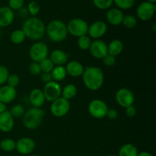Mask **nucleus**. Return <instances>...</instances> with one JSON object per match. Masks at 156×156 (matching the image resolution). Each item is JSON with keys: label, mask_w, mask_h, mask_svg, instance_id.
<instances>
[{"label": "nucleus", "mask_w": 156, "mask_h": 156, "mask_svg": "<svg viewBox=\"0 0 156 156\" xmlns=\"http://www.w3.org/2000/svg\"><path fill=\"white\" fill-rule=\"evenodd\" d=\"M123 12L118 8H111L108 9L106 13V19L109 24L114 26H118L122 24L123 21Z\"/></svg>", "instance_id": "obj_15"}, {"label": "nucleus", "mask_w": 156, "mask_h": 156, "mask_svg": "<svg viewBox=\"0 0 156 156\" xmlns=\"http://www.w3.org/2000/svg\"><path fill=\"white\" fill-rule=\"evenodd\" d=\"M67 75L72 77H79L82 76L85 70V67L81 62L76 60L69 61L65 66Z\"/></svg>", "instance_id": "obj_20"}, {"label": "nucleus", "mask_w": 156, "mask_h": 156, "mask_svg": "<svg viewBox=\"0 0 156 156\" xmlns=\"http://www.w3.org/2000/svg\"><path fill=\"white\" fill-rule=\"evenodd\" d=\"M49 59L52 61L54 66H62L68 62L69 55L62 50H55L51 52Z\"/></svg>", "instance_id": "obj_21"}, {"label": "nucleus", "mask_w": 156, "mask_h": 156, "mask_svg": "<svg viewBox=\"0 0 156 156\" xmlns=\"http://www.w3.org/2000/svg\"><path fill=\"white\" fill-rule=\"evenodd\" d=\"M138 149L132 143H126L120 147L118 156H137Z\"/></svg>", "instance_id": "obj_23"}, {"label": "nucleus", "mask_w": 156, "mask_h": 156, "mask_svg": "<svg viewBox=\"0 0 156 156\" xmlns=\"http://www.w3.org/2000/svg\"><path fill=\"white\" fill-rule=\"evenodd\" d=\"M16 95V88L9 86L8 85H2L0 88V101L5 105L13 101Z\"/></svg>", "instance_id": "obj_18"}, {"label": "nucleus", "mask_w": 156, "mask_h": 156, "mask_svg": "<svg viewBox=\"0 0 156 156\" xmlns=\"http://www.w3.org/2000/svg\"><path fill=\"white\" fill-rule=\"evenodd\" d=\"M122 24L126 28H133L136 26L137 19L135 16L132 15H124L123 21H122Z\"/></svg>", "instance_id": "obj_29"}, {"label": "nucleus", "mask_w": 156, "mask_h": 156, "mask_svg": "<svg viewBox=\"0 0 156 156\" xmlns=\"http://www.w3.org/2000/svg\"><path fill=\"white\" fill-rule=\"evenodd\" d=\"M41 79L43 82L44 83H47V82L52 81V76L50 73H42L41 74Z\"/></svg>", "instance_id": "obj_41"}, {"label": "nucleus", "mask_w": 156, "mask_h": 156, "mask_svg": "<svg viewBox=\"0 0 156 156\" xmlns=\"http://www.w3.org/2000/svg\"><path fill=\"white\" fill-rule=\"evenodd\" d=\"M113 3H114L113 0H93L94 5L101 10H108L111 9Z\"/></svg>", "instance_id": "obj_30"}, {"label": "nucleus", "mask_w": 156, "mask_h": 156, "mask_svg": "<svg viewBox=\"0 0 156 156\" xmlns=\"http://www.w3.org/2000/svg\"><path fill=\"white\" fill-rule=\"evenodd\" d=\"M50 110L52 115L54 116L55 117L60 118L65 117L70 110L69 101L59 97V98L51 102Z\"/></svg>", "instance_id": "obj_7"}, {"label": "nucleus", "mask_w": 156, "mask_h": 156, "mask_svg": "<svg viewBox=\"0 0 156 156\" xmlns=\"http://www.w3.org/2000/svg\"><path fill=\"white\" fill-rule=\"evenodd\" d=\"M10 113L14 118L15 117L18 118V117H23L25 111H24V108L21 105H15L10 110Z\"/></svg>", "instance_id": "obj_33"}, {"label": "nucleus", "mask_w": 156, "mask_h": 156, "mask_svg": "<svg viewBox=\"0 0 156 156\" xmlns=\"http://www.w3.org/2000/svg\"><path fill=\"white\" fill-rule=\"evenodd\" d=\"M45 111L42 108H30L24 114L22 123L28 129H35L39 127L43 123Z\"/></svg>", "instance_id": "obj_4"}, {"label": "nucleus", "mask_w": 156, "mask_h": 156, "mask_svg": "<svg viewBox=\"0 0 156 156\" xmlns=\"http://www.w3.org/2000/svg\"><path fill=\"white\" fill-rule=\"evenodd\" d=\"M26 37L21 29L15 30L10 35V40L13 44H21L25 41Z\"/></svg>", "instance_id": "obj_27"}, {"label": "nucleus", "mask_w": 156, "mask_h": 156, "mask_svg": "<svg viewBox=\"0 0 156 156\" xmlns=\"http://www.w3.org/2000/svg\"><path fill=\"white\" fill-rule=\"evenodd\" d=\"M24 4V0H9V7L12 10H20Z\"/></svg>", "instance_id": "obj_37"}, {"label": "nucleus", "mask_w": 156, "mask_h": 156, "mask_svg": "<svg viewBox=\"0 0 156 156\" xmlns=\"http://www.w3.org/2000/svg\"><path fill=\"white\" fill-rule=\"evenodd\" d=\"M50 73H51L53 81H55L56 82L64 80L67 76L65 66H54V68H53V69L52 70Z\"/></svg>", "instance_id": "obj_24"}, {"label": "nucleus", "mask_w": 156, "mask_h": 156, "mask_svg": "<svg viewBox=\"0 0 156 156\" xmlns=\"http://www.w3.org/2000/svg\"><path fill=\"white\" fill-rule=\"evenodd\" d=\"M89 52L95 59H101L108 55V44L101 40H94L91 41Z\"/></svg>", "instance_id": "obj_13"}, {"label": "nucleus", "mask_w": 156, "mask_h": 156, "mask_svg": "<svg viewBox=\"0 0 156 156\" xmlns=\"http://www.w3.org/2000/svg\"><path fill=\"white\" fill-rule=\"evenodd\" d=\"M123 50V44L120 40L114 39L111 41L108 45V54L116 56L121 54Z\"/></svg>", "instance_id": "obj_22"}, {"label": "nucleus", "mask_w": 156, "mask_h": 156, "mask_svg": "<svg viewBox=\"0 0 156 156\" xmlns=\"http://www.w3.org/2000/svg\"><path fill=\"white\" fill-rule=\"evenodd\" d=\"M5 111H6V105H5V104L2 103V102L0 101V114Z\"/></svg>", "instance_id": "obj_43"}, {"label": "nucleus", "mask_w": 156, "mask_h": 156, "mask_svg": "<svg viewBox=\"0 0 156 156\" xmlns=\"http://www.w3.org/2000/svg\"><path fill=\"white\" fill-rule=\"evenodd\" d=\"M103 62L106 66L108 67H111L114 66L116 63V59L114 56H111V55L108 54L106 56L103 58Z\"/></svg>", "instance_id": "obj_39"}, {"label": "nucleus", "mask_w": 156, "mask_h": 156, "mask_svg": "<svg viewBox=\"0 0 156 156\" xmlns=\"http://www.w3.org/2000/svg\"><path fill=\"white\" fill-rule=\"evenodd\" d=\"M108 31V25L103 21H96L88 25V35L90 38L99 40Z\"/></svg>", "instance_id": "obj_12"}, {"label": "nucleus", "mask_w": 156, "mask_h": 156, "mask_svg": "<svg viewBox=\"0 0 156 156\" xmlns=\"http://www.w3.org/2000/svg\"><path fill=\"white\" fill-rule=\"evenodd\" d=\"M82 76L84 85L90 91H98L103 86L105 75L99 67L87 66Z\"/></svg>", "instance_id": "obj_1"}, {"label": "nucleus", "mask_w": 156, "mask_h": 156, "mask_svg": "<svg viewBox=\"0 0 156 156\" xmlns=\"http://www.w3.org/2000/svg\"><path fill=\"white\" fill-rule=\"evenodd\" d=\"M9 76V71L5 66L0 65V85L6 83L8 77Z\"/></svg>", "instance_id": "obj_36"}, {"label": "nucleus", "mask_w": 156, "mask_h": 156, "mask_svg": "<svg viewBox=\"0 0 156 156\" xmlns=\"http://www.w3.org/2000/svg\"><path fill=\"white\" fill-rule=\"evenodd\" d=\"M20 79L19 76L16 74H9V77H8L6 83L9 86L12 87V88H16L18 85H19Z\"/></svg>", "instance_id": "obj_35"}, {"label": "nucleus", "mask_w": 156, "mask_h": 156, "mask_svg": "<svg viewBox=\"0 0 156 156\" xmlns=\"http://www.w3.org/2000/svg\"><path fill=\"white\" fill-rule=\"evenodd\" d=\"M30 156H40V155H30Z\"/></svg>", "instance_id": "obj_46"}, {"label": "nucleus", "mask_w": 156, "mask_h": 156, "mask_svg": "<svg viewBox=\"0 0 156 156\" xmlns=\"http://www.w3.org/2000/svg\"><path fill=\"white\" fill-rule=\"evenodd\" d=\"M115 99L117 105L123 108L133 105L135 97L132 91L126 88H121L116 92Z\"/></svg>", "instance_id": "obj_9"}, {"label": "nucleus", "mask_w": 156, "mask_h": 156, "mask_svg": "<svg viewBox=\"0 0 156 156\" xmlns=\"http://www.w3.org/2000/svg\"><path fill=\"white\" fill-rule=\"evenodd\" d=\"M88 112L95 119L105 118L108 111L107 104L101 99H94L88 105Z\"/></svg>", "instance_id": "obj_8"}, {"label": "nucleus", "mask_w": 156, "mask_h": 156, "mask_svg": "<svg viewBox=\"0 0 156 156\" xmlns=\"http://www.w3.org/2000/svg\"><path fill=\"white\" fill-rule=\"evenodd\" d=\"M0 40H1V35H0Z\"/></svg>", "instance_id": "obj_48"}, {"label": "nucleus", "mask_w": 156, "mask_h": 156, "mask_svg": "<svg viewBox=\"0 0 156 156\" xmlns=\"http://www.w3.org/2000/svg\"><path fill=\"white\" fill-rule=\"evenodd\" d=\"M77 87L74 84H68L63 88H62L61 97L69 101L74 98L77 94Z\"/></svg>", "instance_id": "obj_25"}, {"label": "nucleus", "mask_w": 156, "mask_h": 156, "mask_svg": "<svg viewBox=\"0 0 156 156\" xmlns=\"http://www.w3.org/2000/svg\"><path fill=\"white\" fill-rule=\"evenodd\" d=\"M76 156H81V155H76Z\"/></svg>", "instance_id": "obj_49"}, {"label": "nucleus", "mask_w": 156, "mask_h": 156, "mask_svg": "<svg viewBox=\"0 0 156 156\" xmlns=\"http://www.w3.org/2000/svg\"><path fill=\"white\" fill-rule=\"evenodd\" d=\"M125 111H126V115L129 117H135L137 111L136 108L133 105H130V106L127 107V108H125Z\"/></svg>", "instance_id": "obj_40"}, {"label": "nucleus", "mask_w": 156, "mask_h": 156, "mask_svg": "<svg viewBox=\"0 0 156 156\" xmlns=\"http://www.w3.org/2000/svg\"><path fill=\"white\" fill-rule=\"evenodd\" d=\"M29 101L33 108H41L46 101L44 92L40 88H34L29 94Z\"/></svg>", "instance_id": "obj_19"}, {"label": "nucleus", "mask_w": 156, "mask_h": 156, "mask_svg": "<svg viewBox=\"0 0 156 156\" xmlns=\"http://www.w3.org/2000/svg\"><path fill=\"white\" fill-rule=\"evenodd\" d=\"M23 32L26 38L32 41H39L46 34V26L40 18L30 17L27 18L22 26Z\"/></svg>", "instance_id": "obj_2"}, {"label": "nucleus", "mask_w": 156, "mask_h": 156, "mask_svg": "<svg viewBox=\"0 0 156 156\" xmlns=\"http://www.w3.org/2000/svg\"><path fill=\"white\" fill-rule=\"evenodd\" d=\"M77 44L80 50H88L91 44V40L88 35H84L78 37Z\"/></svg>", "instance_id": "obj_28"}, {"label": "nucleus", "mask_w": 156, "mask_h": 156, "mask_svg": "<svg viewBox=\"0 0 156 156\" xmlns=\"http://www.w3.org/2000/svg\"><path fill=\"white\" fill-rule=\"evenodd\" d=\"M155 5L148 1L143 2L139 5L136 9V15L143 21H149L153 18L155 13Z\"/></svg>", "instance_id": "obj_11"}, {"label": "nucleus", "mask_w": 156, "mask_h": 156, "mask_svg": "<svg viewBox=\"0 0 156 156\" xmlns=\"http://www.w3.org/2000/svg\"><path fill=\"white\" fill-rule=\"evenodd\" d=\"M106 117L111 120H115L118 117V112L115 109H108Z\"/></svg>", "instance_id": "obj_42"}, {"label": "nucleus", "mask_w": 156, "mask_h": 156, "mask_svg": "<svg viewBox=\"0 0 156 156\" xmlns=\"http://www.w3.org/2000/svg\"><path fill=\"white\" fill-rule=\"evenodd\" d=\"M35 149V142L30 137H22L16 142L15 149L21 155H29Z\"/></svg>", "instance_id": "obj_14"}, {"label": "nucleus", "mask_w": 156, "mask_h": 156, "mask_svg": "<svg viewBox=\"0 0 156 156\" xmlns=\"http://www.w3.org/2000/svg\"><path fill=\"white\" fill-rule=\"evenodd\" d=\"M114 4L117 6L119 9H131L135 4V0H113Z\"/></svg>", "instance_id": "obj_31"}, {"label": "nucleus", "mask_w": 156, "mask_h": 156, "mask_svg": "<svg viewBox=\"0 0 156 156\" xmlns=\"http://www.w3.org/2000/svg\"><path fill=\"white\" fill-rule=\"evenodd\" d=\"M42 91L44 92L46 101L53 102V101L56 100L59 97H61L62 88H61L59 82L52 80L45 84L44 89Z\"/></svg>", "instance_id": "obj_10"}, {"label": "nucleus", "mask_w": 156, "mask_h": 156, "mask_svg": "<svg viewBox=\"0 0 156 156\" xmlns=\"http://www.w3.org/2000/svg\"><path fill=\"white\" fill-rule=\"evenodd\" d=\"M29 72L33 76H39L41 74V69L38 62H32L28 67Z\"/></svg>", "instance_id": "obj_38"}, {"label": "nucleus", "mask_w": 156, "mask_h": 156, "mask_svg": "<svg viewBox=\"0 0 156 156\" xmlns=\"http://www.w3.org/2000/svg\"><path fill=\"white\" fill-rule=\"evenodd\" d=\"M49 55L48 46L44 42H35L31 45L29 50V56L33 62H41L47 58Z\"/></svg>", "instance_id": "obj_6"}, {"label": "nucleus", "mask_w": 156, "mask_h": 156, "mask_svg": "<svg viewBox=\"0 0 156 156\" xmlns=\"http://www.w3.org/2000/svg\"><path fill=\"white\" fill-rule=\"evenodd\" d=\"M66 27L68 34L75 37H79L84 35H87L88 24L85 20L76 18L70 20L66 24Z\"/></svg>", "instance_id": "obj_5"}, {"label": "nucleus", "mask_w": 156, "mask_h": 156, "mask_svg": "<svg viewBox=\"0 0 156 156\" xmlns=\"http://www.w3.org/2000/svg\"><path fill=\"white\" fill-rule=\"evenodd\" d=\"M147 1L149 2H152V3H154V4H155L156 0H147Z\"/></svg>", "instance_id": "obj_45"}, {"label": "nucleus", "mask_w": 156, "mask_h": 156, "mask_svg": "<svg viewBox=\"0 0 156 156\" xmlns=\"http://www.w3.org/2000/svg\"><path fill=\"white\" fill-rule=\"evenodd\" d=\"M28 12L32 17H36L41 10V5L37 1H30L28 4Z\"/></svg>", "instance_id": "obj_34"}, {"label": "nucleus", "mask_w": 156, "mask_h": 156, "mask_svg": "<svg viewBox=\"0 0 156 156\" xmlns=\"http://www.w3.org/2000/svg\"><path fill=\"white\" fill-rule=\"evenodd\" d=\"M15 126L14 117L10 111H4L0 114V130L4 133H9L12 130Z\"/></svg>", "instance_id": "obj_16"}, {"label": "nucleus", "mask_w": 156, "mask_h": 156, "mask_svg": "<svg viewBox=\"0 0 156 156\" xmlns=\"http://www.w3.org/2000/svg\"><path fill=\"white\" fill-rule=\"evenodd\" d=\"M137 156H153L151 153H149V152H139L138 155Z\"/></svg>", "instance_id": "obj_44"}, {"label": "nucleus", "mask_w": 156, "mask_h": 156, "mask_svg": "<svg viewBox=\"0 0 156 156\" xmlns=\"http://www.w3.org/2000/svg\"><path fill=\"white\" fill-rule=\"evenodd\" d=\"M46 34L49 39L55 43L65 41L68 35L66 24L61 20H53L50 21L46 27Z\"/></svg>", "instance_id": "obj_3"}, {"label": "nucleus", "mask_w": 156, "mask_h": 156, "mask_svg": "<svg viewBox=\"0 0 156 156\" xmlns=\"http://www.w3.org/2000/svg\"><path fill=\"white\" fill-rule=\"evenodd\" d=\"M39 64L41 73H51L55 66L54 64L52 62V61L49 58H46L45 59L39 62Z\"/></svg>", "instance_id": "obj_32"}, {"label": "nucleus", "mask_w": 156, "mask_h": 156, "mask_svg": "<svg viewBox=\"0 0 156 156\" xmlns=\"http://www.w3.org/2000/svg\"><path fill=\"white\" fill-rule=\"evenodd\" d=\"M15 19V13L9 6L0 7V27H5L11 25Z\"/></svg>", "instance_id": "obj_17"}, {"label": "nucleus", "mask_w": 156, "mask_h": 156, "mask_svg": "<svg viewBox=\"0 0 156 156\" xmlns=\"http://www.w3.org/2000/svg\"><path fill=\"white\" fill-rule=\"evenodd\" d=\"M15 146H16V142L11 138L3 139L0 142V148L4 152H12L15 149Z\"/></svg>", "instance_id": "obj_26"}, {"label": "nucleus", "mask_w": 156, "mask_h": 156, "mask_svg": "<svg viewBox=\"0 0 156 156\" xmlns=\"http://www.w3.org/2000/svg\"><path fill=\"white\" fill-rule=\"evenodd\" d=\"M108 156H117V155H108Z\"/></svg>", "instance_id": "obj_47"}]
</instances>
